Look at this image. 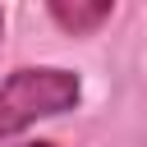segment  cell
I'll use <instances>...</instances> for the list:
<instances>
[{
	"label": "cell",
	"instance_id": "6da1fadb",
	"mask_svg": "<svg viewBox=\"0 0 147 147\" xmlns=\"http://www.w3.org/2000/svg\"><path fill=\"white\" fill-rule=\"evenodd\" d=\"M78 96H83V83H78L74 69H55V64L14 69L0 83V142L5 138H18L37 119H51V115L74 110Z\"/></svg>",
	"mask_w": 147,
	"mask_h": 147
},
{
	"label": "cell",
	"instance_id": "7a4b0ae2",
	"mask_svg": "<svg viewBox=\"0 0 147 147\" xmlns=\"http://www.w3.org/2000/svg\"><path fill=\"white\" fill-rule=\"evenodd\" d=\"M46 14H51L69 37H87V32H96V28L115 14V5H110V0H96V5H64V0H55V5H46Z\"/></svg>",
	"mask_w": 147,
	"mask_h": 147
},
{
	"label": "cell",
	"instance_id": "3957f363",
	"mask_svg": "<svg viewBox=\"0 0 147 147\" xmlns=\"http://www.w3.org/2000/svg\"><path fill=\"white\" fill-rule=\"evenodd\" d=\"M18 147H55V142H18Z\"/></svg>",
	"mask_w": 147,
	"mask_h": 147
},
{
	"label": "cell",
	"instance_id": "277c9868",
	"mask_svg": "<svg viewBox=\"0 0 147 147\" xmlns=\"http://www.w3.org/2000/svg\"><path fill=\"white\" fill-rule=\"evenodd\" d=\"M0 32H5V14H0Z\"/></svg>",
	"mask_w": 147,
	"mask_h": 147
}]
</instances>
